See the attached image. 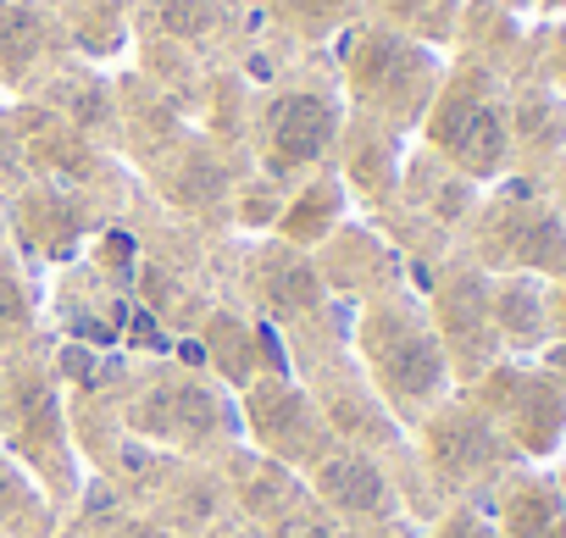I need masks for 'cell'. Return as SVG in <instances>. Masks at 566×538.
<instances>
[{
  "label": "cell",
  "instance_id": "cell-1",
  "mask_svg": "<svg viewBox=\"0 0 566 538\" xmlns=\"http://www.w3.org/2000/svg\"><path fill=\"white\" fill-rule=\"evenodd\" d=\"M361 361L373 367L384 400L400 411V416H428L444 405V389H450V356L439 345V334L428 328V317L406 300H384L361 317Z\"/></svg>",
  "mask_w": 566,
  "mask_h": 538
},
{
  "label": "cell",
  "instance_id": "cell-2",
  "mask_svg": "<svg viewBox=\"0 0 566 538\" xmlns=\"http://www.w3.org/2000/svg\"><path fill=\"white\" fill-rule=\"evenodd\" d=\"M483 400H489L500 433L527 455H549L566 433V389L549 372H516V367L489 372Z\"/></svg>",
  "mask_w": 566,
  "mask_h": 538
},
{
  "label": "cell",
  "instance_id": "cell-3",
  "mask_svg": "<svg viewBox=\"0 0 566 538\" xmlns=\"http://www.w3.org/2000/svg\"><path fill=\"white\" fill-rule=\"evenodd\" d=\"M244 411H250L255 444H266L277 461H323L328 444H334V428L312 405V394H301L295 383H283V378L250 383Z\"/></svg>",
  "mask_w": 566,
  "mask_h": 538
},
{
  "label": "cell",
  "instance_id": "cell-4",
  "mask_svg": "<svg viewBox=\"0 0 566 538\" xmlns=\"http://www.w3.org/2000/svg\"><path fill=\"white\" fill-rule=\"evenodd\" d=\"M483 255L494 266H516L533 278H566V222L544 205L511 200L489 211V233H483Z\"/></svg>",
  "mask_w": 566,
  "mask_h": 538
},
{
  "label": "cell",
  "instance_id": "cell-5",
  "mask_svg": "<svg viewBox=\"0 0 566 538\" xmlns=\"http://www.w3.org/2000/svg\"><path fill=\"white\" fill-rule=\"evenodd\" d=\"M433 145L472 178H494L505 161V117L478 89H455L433 112Z\"/></svg>",
  "mask_w": 566,
  "mask_h": 538
},
{
  "label": "cell",
  "instance_id": "cell-6",
  "mask_svg": "<svg viewBox=\"0 0 566 538\" xmlns=\"http://www.w3.org/2000/svg\"><path fill=\"white\" fill-rule=\"evenodd\" d=\"M439 345H444V356L467 372V378H478L494 356H500V328H494V306H489V284L483 278H450L444 289H439Z\"/></svg>",
  "mask_w": 566,
  "mask_h": 538
},
{
  "label": "cell",
  "instance_id": "cell-7",
  "mask_svg": "<svg viewBox=\"0 0 566 538\" xmlns=\"http://www.w3.org/2000/svg\"><path fill=\"white\" fill-rule=\"evenodd\" d=\"M428 455H433V472H439V477H450V483H472V477L500 472V461H505V439H500V428H494L483 411L444 405V411L428 422Z\"/></svg>",
  "mask_w": 566,
  "mask_h": 538
},
{
  "label": "cell",
  "instance_id": "cell-8",
  "mask_svg": "<svg viewBox=\"0 0 566 538\" xmlns=\"http://www.w3.org/2000/svg\"><path fill=\"white\" fill-rule=\"evenodd\" d=\"M134 428L150 433V439H167V444H172V439H228V433H233V411L222 405L217 389L178 378V383H161V389L134 411Z\"/></svg>",
  "mask_w": 566,
  "mask_h": 538
},
{
  "label": "cell",
  "instance_id": "cell-9",
  "mask_svg": "<svg viewBox=\"0 0 566 538\" xmlns=\"http://www.w3.org/2000/svg\"><path fill=\"white\" fill-rule=\"evenodd\" d=\"M317 499L334 510V521H356V527L395 516V483H389V477L378 472V461L361 455V450L328 455V461L317 466Z\"/></svg>",
  "mask_w": 566,
  "mask_h": 538
},
{
  "label": "cell",
  "instance_id": "cell-10",
  "mask_svg": "<svg viewBox=\"0 0 566 538\" xmlns=\"http://www.w3.org/2000/svg\"><path fill=\"white\" fill-rule=\"evenodd\" d=\"M334 106L323 95H283L266 117V167L272 172H295L306 161L323 156V145L334 139Z\"/></svg>",
  "mask_w": 566,
  "mask_h": 538
},
{
  "label": "cell",
  "instance_id": "cell-11",
  "mask_svg": "<svg viewBox=\"0 0 566 538\" xmlns=\"http://www.w3.org/2000/svg\"><path fill=\"white\" fill-rule=\"evenodd\" d=\"M489 306H494V328H500V339L505 345H516V350H538L544 339H549V289H544V278H533V273H511V278H500L494 289H489Z\"/></svg>",
  "mask_w": 566,
  "mask_h": 538
},
{
  "label": "cell",
  "instance_id": "cell-12",
  "mask_svg": "<svg viewBox=\"0 0 566 538\" xmlns=\"http://www.w3.org/2000/svg\"><path fill=\"white\" fill-rule=\"evenodd\" d=\"M500 538H566V494L544 477H511L500 488Z\"/></svg>",
  "mask_w": 566,
  "mask_h": 538
},
{
  "label": "cell",
  "instance_id": "cell-13",
  "mask_svg": "<svg viewBox=\"0 0 566 538\" xmlns=\"http://www.w3.org/2000/svg\"><path fill=\"white\" fill-rule=\"evenodd\" d=\"M361 78H367V89H378V95H422V89H428V56L378 34V40H367V51H361Z\"/></svg>",
  "mask_w": 566,
  "mask_h": 538
},
{
  "label": "cell",
  "instance_id": "cell-14",
  "mask_svg": "<svg viewBox=\"0 0 566 538\" xmlns=\"http://www.w3.org/2000/svg\"><path fill=\"white\" fill-rule=\"evenodd\" d=\"M266 295H272L277 312H317V300H323V289H317L306 261H290V266L272 261L266 266Z\"/></svg>",
  "mask_w": 566,
  "mask_h": 538
},
{
  "label": "cell",
  "instance_id": "cell-15",
  "mask_svg": "<svg viewBox=\"0 0 566 538\" xmlns=\"http://www.w3.org/2000/svg\"><path fill=\"white\" fill-rule=\"evenodd\" d=\"M40 510V494L29 488V477L0 455V532H34L29 516Z\"/></svg>",
  "mask_w": 566,
  "mask_h": 538
},
{
  "label": "cell",
  "instance_id": "cell-16",
  "mask_svg": "<svg viewBox=\"0 0 566 538\" xmlns=\"http://www.w3.org/2000/svg\"><path fill=\"white\" fill-rule=\"evenodd\" d=\"M244 499H250V510H261V516H283V510H295L301 505V488L290 483V477H283L277 466H261L250 483H244Z\"/></svg>",
  "mask_w": 566,
  "mask_h": 538
},
{
  "label": "cell",
  "instance_id": "cell-17",
  "mask_svg": "<svg viewBox=\"0 0 566 538\" xmlns=\"http://www.w3.org/2000/svg\"><path fill=\"white\" fill-rule=\"evenodd\" d=\"M272 538H350V532H345L328 510H317V505H295V510H283V516H277Z\"/></svg>",
  "mask_w": 566,
  "mask_h": 538
},
{
  "label": "cell",
  "instance_id": "cell-18",
  "mask_svg": "<svg viewBox=\"0 0 566 538\" xmlns=\"http://www.w3.org/2000/svg\"><path fill=\"white\" fill-rule=\"evenodd\" d=\"M433 538H500V527H494L483 510L461 505V510H450V516L433 527Z\"/></svg>",
  "mask_w": 566,
  "mask_h": 538
},
{
  "label": "cell",
  "instance_id": "cell-19",
  "mask_svg": "<svg viewBox=\"0 0 566 538\" xmlns=\"http://www.w3.org/2000/svg\"><path fill=\"white\" fill-rule=\"evenodd\" d=\"M29 34H34V23H29L23 12H0V51H7L12 62H23V56L34 51Z\"/></svg>",
  "mask_w": 566,
  "mask_h": 538
},
{
  "label": "cell",
  "instance_id": "cell-20",
  "mask_svg": "<svg viewBox=\"0 0 566 538\" xmlns=\"http://www.w3.org/2000/svg\"><path fill=\"white\" fill-rule=\"evenodd\" d=\"M167 23H172L178 34L206 29V0H167Z\"/></svg>",
  "mask_w": 566,
  "mask_h": 538
},
{
  "label": "cell",
  "instance_id": "cell-21",
  "mask_svg": "<svg viewBox=\"0 0 566 538\" xmlns=\"http://www.w3.org/2000/svg\"><path fill=\"white\" fill-rule=\"evenodd\" d=\"M350 538H417V532H411V521H400V516H384V521H367V527H356Z\"/></svg>",
  "mask_w": 566,
  "mask_h": 538
},
{
  "label": "cell",
  "instance_id": "cell-22",
  "mask_svg": "<svg viewBox=\"0 0 566 538\" xmlns=\"http://www.w3.org/2000/svg\"><path fill=\"white\" fill-rule=\"evenodd\" d=\"M101 538H167L161 527H150V521H112Z\"/></svg>",
  "mask_w": 566,
  "mask_h": 538
}]
</instances>
